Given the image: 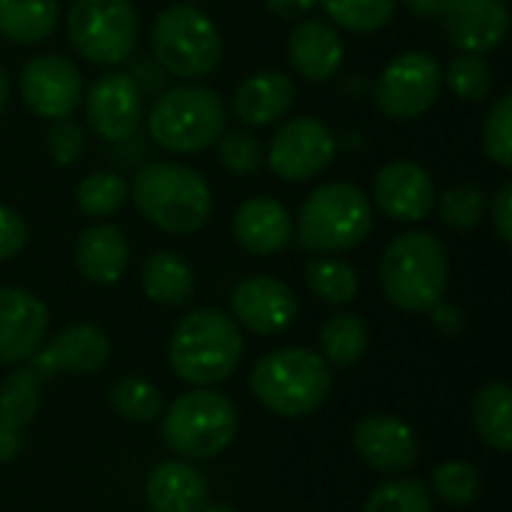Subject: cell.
<instances>
[{
    "mask_svg": "<svg viewBox=\"0 0 512 512\" xmlns=\"http://www.w3.org/2000/svg\"><path fill=\"white\" fill-rule=\"evenodd\" d=\"M381 291L384 297L408 312L423 315L438 306L450 288V255L432 231H402L381 255Z\"/></svg>",
    "mask_w": 512,
    "mask_h": 512,
    "instance_id": "1",
    "label": "cell"
},
{
    "mask_svg": "<svg viewBox=\"0 0 512 512\" xmlns=\"http://www.w3.org/2000/svg\"><path fill=\"white\" fill-rule=\"evenodd\" d=\"M144 294L168 309H180L195 297V270L177 252H153L141 264Z\"/></svg>",
    "mask_w": 512,
    "mask_h": 512,
    "instance_id": "25",
    "label": "cell"
},
{
    "mask_svg": "<svg viewBox=\"0 0 512 512\" xmlns=\"http://www.w3.org/2000/svg\"><path fill=\"white\" fill-rule=\"evenodd\" d=\"M339 153L336 132L318 117H291L267 144V165L276 177L288 183H303L321 177Z\"/></svg>",
    "mask_w": 512,
    "mask_h": 512,
    "instance_id": "11",
    "label": "cell"
},
{
    "mask_svg": "<svg viewBox=\"0 0 512 512\" xmlns=\"http://www.w3.org/2000/svg\"><path fill=\"white\" fill-rule=\"evenodd\" d=\"M66 33L87 63L120 66L138 48L141 21L132 0H72Z\"/></svg>",
    "mask_w": 512,
    "mask_h": 512,
    "instance_id": "9",
    "label": "cell"
},
{
    "mask_svg": "<svg viewBox=\"0 0 512 512\" xmlns=\"http://www.w3.org/2000/svg\"><path fill=\"white\" fill-rule=\"evenodd\" d=\"M147 138L177 156H192L216 147L228 114L216 90L204 84L165 87L147 111Z\"/></svg>",
    "mask_w": 512,
    "mask_h": 512,
    "instance_id": "6",
    "label": "cell"
},
{
    "mask_svg": "<svg viewBox=\"0 0 512 512\" xmlns=\"http://www.w3.org/2000/svg\"><path fill=\"white\" fill-rule=\"evenodd\" d=\"M129 201V180L120 171L99 168L78 180L75 186V207L96 222H105L108 216H117L123 204Z\"/></svg>",
    "mask_w": 512,
    "mask_h": 512,
    "instance_id": "28",
    "label": "cell"
},
{
    "mask_svg": "<svg viewBox=\"0 0 512 512\" xmlns=\"http://www.w3.org/2000/svg\"><path fill=\"white\" fill-rule=\"evenodd\" d=\"M42 399V378L27 366L18 372H9L0 384V420L12 429H27L39 411Z\"/></svg>",
    "mask_w": 512,
    "mask_h": 512,
    "instance_id": "31",
    "label": "cell"
},
{
    "mask_svg": "<svg viewBox=\"0 0 512 512\" xmlns=\"http://www.w3.org/2000/svg\"><path fill=\"white\" fill-rule=\"evenodd\" d=\"M264 6H267V12H273L285 21H297V18H306L318 6V0H264Z\"/></svg>",
    "mask_w": 512,
    "mask_h": 512,
    "instance_id": "46",
    "label": "cell"
},
{
    "mask_svg": "<svg viewBox=\"0 0 512 512\" xmlns=\"http://www.w3.org/2000/svg\"><path fill=\"white\" fill-rule=\"evenodd\" d=\"M444 81L462 102H483L492 96L495 87L492 69L483 54H456L444 69Z\"/></svg>",
    "mask_w": 512,
    "mask_h": 512,
    "instance_id": "36",
    "label": "cell"
},
{
    "mask_svg": "<svg viewBox=\"0 0 512 512\" xmlns=\"http://www.w3.org/2000/svg\"><path fill=\"white\" fill-rule=\"evenodd\" d=\"M411 15L417 18H426V21H441L447 15V6L450 0H399Z\"/></svg>",
    "mask_w": 512,
    "mask_h": 512,
    "instance_id": "47",
    "label": "cell"
},
{
    "mask_svg": "<svg viewBox=\"0 0 512 512\" xmlns=\"http://www.w3.org/2000/svg\"><path fill=\"white\" fill-rule=\"evenodd\" d=\"M318 6L336 27L366 36L384 30L393 21L399 0H318Z\"/></svg>",
    "mask_w": 512,
    "mask_h": 512,
    "instance_id": "32",
    "label": "cell"
},
{
    "mask_svg": "<svg viewBox=\"0 0 512 512\" xmlns=\"http://www.w3.org/2000/svg\"><path fill=\"white\" fill-rule=\"evenodd\" d=\"M483 150L486 156L510 171L512 168V93H504L495 99V105L489 108L486 114V123H483Z\"/></svg>",
    "mask_w": 512,
    "mask_h": 512,
    "instance_id": "38",
    "label": "cell"
},
{
    "mask_svg": "<svg viewBox=\"0 0 512 512\" xmlns=\"http://www.w3.org/2000/svg\"><path fill=\"white\" fill-rule=\"evenodd\" d=\"M288 63L312 84L330 81L345 63V42L333 24L306 18L288 36Z\"/></svg>",
    "mask_w": 512,
    "mask_h": 512,
    "instance_id": "21",
    "label": "cell"
},
{
    "mask_svg": "<svg viewBox=\"0 0 512 512\" xmlns=\"http://www.w3.org/2000/svg\"><path fill=\"white\" fill-rule=\"evenodd\" d=\"M48 336V309L24 288L0 285V363L30 360Z\"/></svg>",
    "mask_w": 512,
    "mask_h": 512,
    "instance_id": "18",
    "label": "cell"
},
{
    "mask_svg": "<svg viewBox=\"0 0 512 512\" xmlns=\"http://www.w3.org/2000/svg\"><path fill=\"white\" fill-rule=\"evenodd\" d=\"M375 225L369 195L351 180H333L312 189L297 213L294 237L300 249L315 255H336L357 249Z\"/></svg>",
    "mask_w": 512,
    "mask_h": 512,
    "instance_id": "5",
    "label": "cell"
},
{
    "mask_svg": "<svg viewBox=\"0 0 512 512\" xmlns=\"http://www.w3.org/2000/svg\"><path fill=\"white\" fill-rule=\"evenodd\" d=\"M363 512H435L432 489L417 477H396L390 483H381Z\"/></svg>",
    "mask_w": 512,
    "mask_h": 512,
    "instance_id": "35",
    "label": "cell"
},
{
    "mask_svg": "<svg viewBox=\"0 0 512 512\" xmlns=\"http://www.w3.org/2000/svg\"><path fill=\"white\" fill-rule=\"evenodd\" d=\"M75 267L93 285H117L129 267V240L111 222H93L75 237Z\"/></svg>",
    "mask_w": 512,
    "mask_h": 512,
    "instance_id": "23",
    "label": "cell"
},
{
    "mask_svg": "<svg viewBox=\"0 0 512 512\" xmlns=\"http://www.w3.org/2000/svg\"><path fill=\"white\" fill-rule=\"evenodd\" d=\"M201 512H237L234 507H225V504H207Z\"/></svg>",
    "mask_w": 512,
    "mask_h": 512,
    "instance_id": "50",
    "label": "cell"
},
{
    "mask_svg": "<svg viewBox=\"0 0 512 512\" xmlns=\"http://www.w3.org/2000/svg\"><path fill=\"white\" fill-rule=\"evenodd\" d=\"M372 198L393 222H423L435 213L438 189L432 174L414 159H393L375 171Z\"/></svg>",
    "mask_w": 512,
    "mask_h": 512,
    "instance_id": "15",
    "label": "cell"
},
{
    "mask_svg": "<svg viewBox=\"0 0 512 512\" xmlns=\"http://www.w3.org/2000/svg\"><path fill=\"white\" fill-rule=\"evenodd\" d=\"M306 285L318 300L330 306H348L360 291V276L348 261L321 255L306 264Z\"/></svg>",
    "mask_w": 512,
    "mask_h": 512,
    "instance_id": "30",
    "label": "cell"
},
{
    "mask_svg": "<svg viewBox=\"0 0 512 512\" xmlns=\"http://www.w3.org/2000/svg\"><path fill=\"white\" fill-rule=\"evenodd\" d=\"M129 75H132V81L141 87V93H147V90H162L168 72L150 57V60H138V63H135V72H129Z\"/></svg>",
    "mask_w": 512,
    "mask_h": 512,
    "instance_id": "44",
    "label": "cell"
},
{
    "mask_svg": "<svg viewBox=\"0 0 512 512\" xmlns=\"http://www.w3.org/2000/svg\"><path fill=\"white\" fill-rule=\"evenodd\" d=\"M18 93L27 111L42 120L69 117L84 99V75L69 57L42 51L21 66Z\"/></svg>",
    "mask_w": 512,
    "mask_h": 512,
    "instance_id": "12",
    "label": "cell"
},
{
    "mask_svg": "<svg viewBox=\"0 0 512 512\" xmlns=\"http://www.w3.org/2000/svg\"><path fill=\"white\" fill-rule=\"evenodd\" d=\"M27 243V222L15 207L0 204V261L15 258Z\"/></svg>",
    "mask_w": 512,
    "mask_h": 512,
    "instance_id": "41",
    "label": "cell"
},
{
    "mask_svg": "<svg viewBox=\"0 0 512 512\" xmlns=\"http://www.w3.org/2000/svg\"><path fill=\"white\" fill-rule=\"evenodd\" d=\"M432 492L450 507H468L480 495V471L462 459L441 462L432 471Z\"/></svg>",
    "mask_w": 512,
    "mask_h": 512,
    "instance_id": "37",
    "label": "cell"
},
{
    "mask_svg": "<svg viewBox=\"0 0 512 512\" xmlns=\"http://www.w3.org/2000/svg\"><path fill=\"white\" fill-rule=\"evenodd\" d=\"M147 507L153 512H201L207 507V480L186 462H159L147 477Z\"/></svg>",
    "mask_w": 512,
    "mask_h": 512,
    "instance_id": "24",
    "label": "cell"
},
{
    "mask_svg": "<svg viewBox=\"0 0 512 512\" xmlns=\"http://www.w3.org/2000/svg\"><path fill=\"white\" fill-rule=\"evenodd\" d=\"M321 357L333 366H354L369 348V324L354 312H336L318 333Z\"/></svg>",
    "mask_w": 512,
    "mask_h": 512,
    "instance_id": "29",
    "label": "cell"
},
{
    "mask_svg": "<svg viewBox=\"0 0 512 512\" xmlns=\"http://www.w3.org/2000/svg\"><path fill=\"white\" fill-rule=\"evenodd\" d=\"M219 150V162L225 165V171L237 174V177H249L264 165V144L246 132V129H225L222 138L216 141Z\"/></svg>",
    "mask_w": 512,
    "mask_h": 512,
    "instance_id": "39",
    "label": "cell"
},
{
    "mask_svg": "<svg viewBox=\"0 0 512 512\" xmlns=\"http://www.w3.org/2000/svg\"><path fill=\"white\" fill-rule=\"evenodd\" d=\"M237 408L228 396L195 387L177 396L162 417V441L183 459H213L237 435Z\"/></svg>",
    "mask_w": 512,
    "mask_h": 512,
    "instance_id": "8",
    "label": "cell"
},
{
    "mask_svg": "<svg viewBox=\"0 0 512 512\" xmlns=\"http://www.w3.org/2000/svg\"><path fill=\"white\" fill-rule=\"evenodd\" d=\"M243 360V333L222 309H195L171 333L168 363L192 387L228 381Z\"/></svg>",
    "mask_w": 512,
    "mask_h": 512,
    "instance_id": "3",
    "label": "cell"
},
{
    "mask_svg": "<svg viewBox=\"0 0 512 512\" xmlns=\"http://www.w3.org/2000/svg\"><path fill=\"white\" fill-rule=\"evenodd\" d=\"M111 357V339L96 324H69L63 327L45 348H39L30 357V369L39 378H48L54 372L66 375H96Z\"/></svg>",
    "mask_w": 512,
    "mask_h": 512,
    "instance_id": "16",
    "label": "cell"
},
{
    "mask_svg": "<svg viewBox=\"0 0 512 512\" xmlns=\"http://www.w3.org/2000/svg\"><path fill=\"white\" fill-rule=\"evenodd\" d=\"M447 39L462 54H489L510 33L507 0H450L444 15Z\"/></svg>",
    "mask_w": 512,
    "mask_h": 512,
    "instance_id": "19",
    "label": "cell"
},
{
    "mask_svg": "<svg viewBox=\"0 0 512 512\" xmlns=\"http://www.w3.org/2000/svg\"><path fill=\"white\" fill-rule=\"evenodd\" d=\"M108 402L120 420L129 423H153L162 414V393L138 375H123L111 384Z\"/></svg>",
    "mask_w": 512,
    "mask_h": 512,
    "instance_id": "33",
    "label": "cell"
},
{
    "mask_svg": "<svg viewBox=\"0 0 512 512\" xmlns=\"http://www.w3.org/2000/svg\"><path fill=\"white\" fill-rule=\"evenodd\" d=\"M234 240L252 255H279L294 243V216L276 198H246L231 219Z\"/></svg>",
    "mask_w": 512,
    "mask_h": 512,
    "instance_id": "20",
    "label": "cell"
},
{
    "mask_svg": "<svg viewBox=\"0 0 512 512\" xmlns=\"http://www.w3.org/2000/svg\"><path fill=\"white\" fill-rule=\"evenodd\" d=\"M231 312L237 327H246L255 336H276L297 321L300 303L288 282L258 273L237 282L231 291Z\"/></svg>",
    "mask_w": 512,
    "mask_h": 512,
    "instance_id": "14",
    "label": "cell"
},
{
    "mask_svg": "<svg viewBox=\"0 0 512 512\" xmlns=\"http://www.w3.org/2000/svg\"><path fill=\"white\" fill-rule=\"evenodd\" d=\"M150 51L168 75L201 81L219 69L225 42L213 18L195 3H171L150 24Z\"/></svg>",
    "mask_w": 512,
    "mask_h": 512,
    "instance_id": "7",
    "label": "cell"
},
{
    "mask_svg": "<svg viewBox=\"0 0 512 512\" xmlns=\"http://www.w3.org/2000/svg\"><path fill=\"white\" fill-rule=\"evenodd\" d=\"M129 198L138 213L165 234H195L213 216L210 183L180 162H144L135 171Z\"/></svg>",
    "mask_w": 512,
    "mask_h": 512,
    "instance_id": "2",
    "label": "cell"
},
{
    "mask_svg": "<svg viewBox=\"0 0 512 512\" xmlns=\"http://www.w3.org/2000/svg\"><path fill=\"white\" fill-rule=\"evenodd\" d=\"M354 447L360 459L381 474H402L420 459L417 432L390 414H369L354 426Z\"/></svg>",
    "mask_w": 512,
    "mask_h": 512,
    "instance_id": "17",
    "label": "cell"
},
{
    "mask_svg": "<svg viewBox=\"0 0 512 512\" xmlns=\"http://www.w3.org/2000/svg\"><path fill=\"white\" fill-rule=\"evenodd\" d=\"M45 150L51 156V162L57 165H75L84 150H87V132L84 126L69 114V117H57L48 123V132H45Z\"/></svg>",
    "mask_w": 512,
    "mask_h": 512,
    "instance_id": "40",
    "label": "cell"
},
{
    "mask_svg": "<svg viewBox=\"0 0 512 512\" xmlns=\"http://www.w3.org/2000/svg\"><path fill=\"white\" fill-rule=\"evenodd\" d=\"M87 126L102 141H123L144 123V93L129 72H105L84 90Z\"/></svg>",
    "mask_w": 512,
    "mask_h": 512,
    "instance_id": "13",
    "label": "cell"
},
{
    "mask_svg": "<svg viewBox=\"0 0 512 512\" xmlns=\"http://www.w3.org/2000/svg\"><path fill=\"white\" fill-rule=\"evenodd\" d=\"M489 216H492V225L501 237V243H512V183H501L495 198L489 201Z\"/></svg>",
    "mask_w": 512,
    "mask_h": 512,
    "instance_id": "42",
    "label": "cell"
},
{
    "mask_svg": "<svg viewBox=\"0 0 512 512\" xmlns=\"http://www.w3.org/2000/svg\"><path fill=\"white\" fill-rule=\"evenodd\" d=\"M147 141L150 138H144V135H129V138H123V141H111V147H114V162L117 165H126V162H141L144 156H147Z\"/></svg>",
    "mask_w": 512,
    "mask_h": 512,
    "instance_id": "45",
    "label": "cell"
},
{
    "mask_svg": "<svg viewBox=\"0 0 512 512\" xmlns=\"http://www.w3.org/2000/svg\"><path fill=\"white\" fill-rule=\"evenodd\" d=\"M429 315H432L435 330L444 333V336H459L462 327H465V315H462V309L453 306V303H444V300H441L438 306L429 309Z\"/></svg>",
    "mask_w": 512,
    "mask_h": 512,
    "instance_id": "43",
    "label": "cell"
},
{
    "mask_svg": "<svg viewBox=\"0 0 512 512\" xmlns=\"http://www.w3.org/2000/svg\"><path fill=\"white\" fill-rule=\"evenodd\" d=\"M57 0H0V36L15 45H42L57 30Z\"/></svg>",
    "mask_w": 512,
    "mask_h": 512,
    "instance_id": "26",
    "label": "cell"
},
{
    "mask_svg": "<svg viewBox=\"0 0 512 512\" xmlns=\"http://www.w3.org/2000/svg\"><path fill=\"white\" fill-rule=\"evenodd\" d=\"M21 453V432L0 420V462H12Z\"/></svg>",
    "mask_w": 512,
    "mask_h": 512,
    "instance_id": "48",
    "label": "cell"
},
{
    "mask_svg": "<svg viewBox=\"0 0 512 512\" xmlns=\"http://www.w3.org/2000/svg\"><path fill=\"white\" fill-rule=\"evenodd\" d=\"M297 102V84L279 69H261L249 75L234 93V114L246 126H273L291 114Z\"/></svg>",
    "mask_w": 512,
    "mask_h": 512,
    "instance_id": "22",
    "label": "cell"
},
{
    "mask_svg": "<svg viewBox=\"0 0 512 512\" xmlns=\"http://www.w3.org/2000/svg\"><path fill=\"white\" fill-rule=\"evenodd\" d=\"M441 210V222L453 231H471L483 222L486 207H489V195L483 186L477 183H453L441 192L438 204Z\"/></svg>",
    "mask_w": 512,
    "mask_h": 512,
    "instance_id": "34",
    "label": "cell"
},
{
    "mask_svg": "<svg viewBox=\"0 0 512 512\" xmlns=\"http://www.w3.org/2000/svg\"><path fill=\"white\" fill-rule=\"evenodd\" d=\"M444 69L429 51H405L393 57L375 78L372 99L390 120L408 123L429 114L441 96Z\"/></svg>",
    "mask_w": 512,
    "mask_h": 512,
    "instance_id": "10",
    "label": "cell"
},
{
    "mask_svg": "<svg viewBox=\"0 0 512 512\" xmlns=\"http://www.w3.org/2000/svg\"><path fill=\"white\" fill-rule=\"evenodd\" d=\"M252 396L279 417H309L333 393L330 363L312 348H276L264 354L249 375Z\"/></svg>",
    "mask_w": 512,
    "mask_h": 512,
    "instance_id": "4",
    "label": "cell"
},
{
    "mask_svg": "<svg viewBox=\"0 0 512 512\" xmlns=\"http://www.w3.org/2000/svg\"><path fill=\"white\" fill-rule=\"evenodd\" d=\"M474 429L480 441L498 453L512 450V390L504 381L486 384L474 396Z\"/></svg>",
    "mask_w": 512,
    "mask_h": 512,
    "instance_id": "27",
    "label": "cell"
},
{
    "mask_svg": "<svg viewBox=\"0 0 512 512\" xmlns=\"http://www.w3.org/2000/svg\"><path fill=\"white\" fill-rule=\"evenodd\" d=\"M6 102H9V75H6V69L0 66V114H3Z\"/></svg>",
    "mask_w": 512,
    "mask_h": 512,
    "instance_id": "49",
    "label": "cell"
}]
</instances>
